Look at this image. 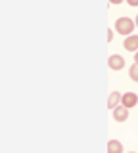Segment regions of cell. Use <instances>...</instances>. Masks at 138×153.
I'll list each match as a JSON object with an SVG mask.
<instances>
[{
    "label": "cell",
    "mask_w": 138,
    "mask_h": 153,
    "mask_svg": "<svg viewBox=\"0 0 138 153\" xmlns=\"http://www.w3.org/2000/svg\"><path fill=\"white\" fill-rule=\"evenodd\" d=\"M136 23L132 21L131 17H119L115 21V31L119 33V35H125V36H131L132 31H134Z\"/></svg>",
    "instance_id": "cell-1"
},
{
    "label": "cell",
    "mask_w": 138,
    "mask_h": 153,
    "mask_svg": "<svg viewBox=\"0 0 138 153\" xmlns=\"http://www.w3.org/2000/svg\"><path fill=\"white\" fill-rule=\"evenodd\" d=\"M107 65H109V69H113V71H121L123 67H125V57L119 56V54H113V56H109Z\"/></svg>",
    "instance_id": "cell-2"
},
{
    "label": "cell",
    "mask_w": 138,
    "mask_h": 153,
    "mask_svg": "<svg viewBox=\"0 0 138 153\" xmlns=\"http://www.w3.org/2000/svg\"><path fill=\"white\" fill-rule=\"evenodd\" d=\"M136 103H138V96H136L134 92H127V94H123V98H121V105H123V107L132 109Z\"/></svg>",
    "instance_id": "cell-3"
},
{
    "label": "cell",
    "mask_w": 138,
    "mask_h": 153,
    "mask_svg": "<svg viewBox=\"0 0 138 153\" xmlns=\"http://www.w3.org/2000/svg\"><path fill=\"white\" fill-rule=\"evenodd\" d=\"M123 48L127 52H138V35H131L125 36V42H123Z\"/></svg>",
    "instance_id": "cell-4"
},
{
    "label": "cell",
    "mask_w": 138,
    "mask_h": 153,
    "mask_svg": "<svg viewBox=\"0 0 138 153\" xmlns=\"http://www.w3.org/2000/svg\"><path fill=\"white\" fill-rule=\"evenodd\" d=\"M113 119H115L117 123H125L128 119V109L123 107V105H117V107L113 109Z\"/></svg>",
    "instance_id": "cell-5"
},
{
    "label": "cell",
    "mask_w": 138,
    "mask_h": 153,
    "mask_svg": "<svg viewBox=\"0 0 138 153\" xmlns=\"http://www.w3.org/2000/svg\"><path fill=\"white\" fill-rule=\"evenodd\" d=\"M121 98H123V94H119L117 90H115V92H111V94H109V100H107V107L113 111L117 105H121Z\"/></svg>",
    "instance_id": "cell-6"
},
{
    "label": "cell",
    "mask_w": 138,
    "mask_h": 153,
    "mask_svg": "<svg viewBox=\"0 0 138 153\" xmlns=\"http://www.w3.org/2000/svg\"><path fill=\"white\" fill-rule=\"evenodd\" d=\"M107 153H123V143L119 140H109L107 142Z\"/></svg>",
    "instance_id": "cell-7"
},
{
    "label": "cell",
    "mask_w": 138,
    "mask_h": 153,
    "mask_svg": "<svg viewBox=\"0 0 138 153\" xmlns=\"http://www.w3.org/2000/svg\"><path fill=\"white\" fill-rule=\"evenodd\" d=\"M128 76H131V80H134V82H138V63L131 65V69H128Z\"/></svg>",
    "instance_id": "cell-8"
},
{
    "label": "cell",
    "mask_w": 138,
    "mask_h": 153,
    "mask_svg": "<svg viewBox=\"0 0 138 153\" xmlns=\"http://www.w3.org/2000/svg\"><path fill=\"white\" fill-rule=\"evenodd\" d=\"M111 40H113V31L109 29V31H107V42H111Z\"/></svg>",
    "instance_id": "cell-9"
},
{
    "label": "cell",
    "mask_w": 138,
    "mask_h": 153,
    "mask_svg": "<svg viewBox=\"0 0 138 153\" xmlns=\"http://www.w3.org/2000/svg\"><path fill=\"white\" fill-rule=\"evenodd\" d=\"M128 6H138V0H127Z\"/></svg>",
    "instance_id": "cell-10"
},
{
    "label": "cell",
    "mask_w": 138,
    "mask_h": 153,
    "mask_svg": "<svg viewBox=\"0 0 138 153\" xmlns=\"http://www.w3.org/2000/svg\"><path fill=\"white\" fill-rule=\"evenodd\" d=\"M123 0H109V4H121Z\"/></svg>",
    "instance_id": "cell-11"
},
{
    "label": "cell",
    "mask_w": 138,
    "mask_h": 153,
    "mask_svg": "<svg viewBox=\"0 0 138 153\" xmlns=\"http://www.w3.org/2000/svg\"><path fill=\"white\" fill-rule=\"evenodd\" d=\"M134 63H138V52H134Z\"/></svg>",
    "instance_id": "cell-12"
},
{
    "label": "cell",
    "mask_w": 138,
    "mask_h": 153,
    "mask_svg": "<svg viewBox=\"0 0 138 153\" xmlns=\"http://www.w3.org/2000/svg\"><path fill=\"white\" fill-rule=\"evenodd\" d=\"M134 23H136V27H138V16H136V21H134Z\"/></svg>",
    "instance_id": "cell-13"
},
{
    "label": "cell",
    "mask_w": 138,
    "mask_h": 153,
    "mask_svg": "<svg viewBox=\"0 0 138 153\" xmlns=\"http://www.w3.org/2000/svg\"><path fill=\"white\" fill-rule=\"evenodd\" d=\"M128 153H136V151H128Z\"/></svg>",
    "instance_id": "cell-14"
}]
</instances>
